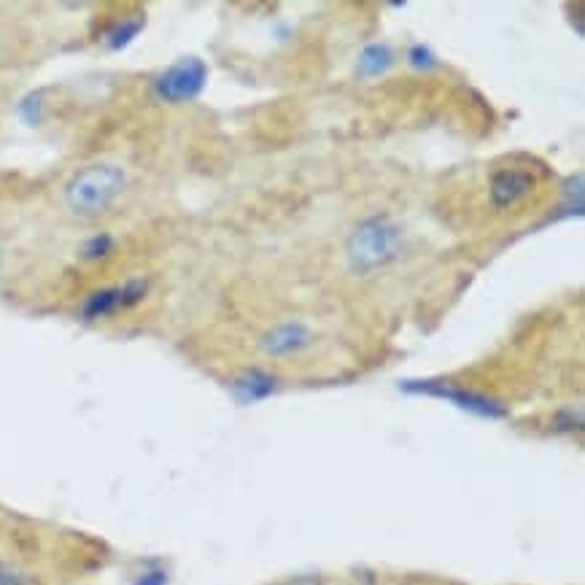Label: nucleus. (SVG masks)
Returning <instances> with one entry per match:
<instances>
[{"mask_svg":"<svg viewBox=\"0 0 585 585\" xmlns=\"http://www.w3.org/2000/svg\"><path fill=\"white\" fill-rule=\"evenodd\" d=\"M532 187L534 178L526 170H499L497 176L491 178V203L497 208H510V205L529 195Z\"/></svg>","mask_w":585,"mask_h":585,"instance_id":"nucleus-5","label":"nucleus"},{"mask_svg":"<svg viewBox=\"0 0 585 585\" xmlns=\"http://www.w3.org/2000/svg\"><path fill=\"white\" fill-rule=\"evenodd\" d=\"M143 27V19H127V22H122V25L116 27L114 33H111V41L108 44L114 46V49H122V46H127L130 41L135 38V33Z\"/></svg>","mask_w":585,"mask_h":585,"instance_id":"nucleus-9","label":"nucleus"},{"mask_svg":"<svg viewBox=\"0 0 585 585\" xmlns=\"http://www.w3.org/2000/svg\"><path fill=\"white\" fill-rule=\"evenodd\" d=\"M208 68L200 57H184L154 79V95L162 103H192L203 95Z\"/></svg>","mask_w":585,"mask_h":585,"instance_id":"nucleus-3","label":"nucleus"},{"mask_svg":"<svg viewBox=\"0 0 585 585\" xmlns=\"http://www.w3.org/2000/svg\"><path fill=\"white\" fill-rule=\"evenodd\" d=\"M125 170L111 162H98L79 170L65 187V203L81 219H95L116 203V197L125 192Z\"/></svg>","mask_w":585,"mask_h":585,"instance_id":"nucleus-2","label":"nucleus"},{"mask_svg":"<svg viewBox=\"0 0 585 585\" xmlns=\"http://www.w3.org/2000/svg\"><path fill=\"white\" fill-rule=\"evenodd\" d=\"M313 343V332L302 324H278L262 337V351L270 356L300 354Z\"/></svg>","mask_w":585,"mask_h":585,"instance_id":"nucleus-4","label":"nucleus"},{"mask_svg":"<svg viewBox=\"0 0 585 585\" xmlns=\"http://www.w3.org/2000/svg\"><path fill=\"white\" fill-rule=\"evenodd\" d=\"M116 249V243L111 235H95L89 238L84 246H81V259H89V262H100V259L111 257Z\"/></svg>","mask_w":585,"mask_h":585,"instance_id":"nucleus-7","label":"nucleus"},{"mask_svg":"<svg viewBox=\"0 0 585 585\" xmlns=\"http://www.w3.org/2000/svg\"><path fill=\"white\" fill-rule=\"evenodd\" d=\"M119 308H125V292H122V286L100 289V292L89 294V300L84 302V319H108Z\"/></svg>","mask_w":585,"mask_h":585,"instance_id":"nucleus-6","label":"nucleus"},{"mask_svg":"<svg viewBox=\"0 0 585 585\" xmlns=\"http://www.w3.org/2000/svg\"><path fill=\"white\" fill-rule=\"evenodd\" d=\"M405 232L389 216H373L351 232L346 243L348 270L356 275H370L383 270L399 257Z\"/></svg>","mask_w":585,"mask_h":585,"instance_id":"nucleus-1","label":"nucleus"},{"mask_svg":"<svg viewBox=\"0 0 585 585\" xmlns=\"http://www.w3.org/2000/svg\"><path fill=\"white\" fill-rule=\"evenodd\" d=\"M0 585H25L22 575L9 564H0Z\"/></svg>","mask_w":585,"mask_h":585,"instance_id":"nucleus-10","label":"nucleus"},{"mask_svg":"<svg viewBox=\"0 0 585 585\" xmlns=\"http://www.w3.org/2000/svg\"><path fill=\"white\" fill-rule=\"evenodd\" d=\"M362 65L367 73H383L391 65V52L383 46H373L362 54Z\"/></svg>","mask_w":585,"mask_h":585,"instance_id":"nucleus-8","label":"nucleus"}]
</instances>
